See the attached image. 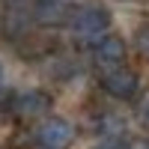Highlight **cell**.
<instances>
[{
  "label": "cell",
  "mask_w": 149,
  "mask_h": 149,
  "mask_svg": "<svg viewBox=\"0 0 149 149\" xmlns=\"http://www.w3.org/2000/svg\"><path fill=\"white\" fill-rule=\"evenodd\" d=\"M72 0H33V21L42 27H60L72 15Z\"/></svg>",
  "instance_id": "8992f818"
},
{
  "label": "cell",
  "mask_w": 149,
  "mask_h": 149,
  "mask_svg": "<svg viewBox=\"0 0 149 149\" xmlns=\"http://www.w3.org/2000/svg\"><path fill=\"white\" fill-rule=\"evenodd\" d=\"M137 119L146 125V131H149V93L143 95V98H137Z\"/></svg>",
  "instance_id": "8fae6325"
},
{
  "label": "cell",
  "mask_w": 149,
  "mask_h": 149,
  "mask_svg": "<svg viewBox=\"0 0 149 149\" xmlns=\"http://www.w3.org/2000/svg\"><path fill=\"white\" fill-rule=\"evenodd\" d=\"M54 107V95L48 90H39V86H30V90H21L9 98V113L15 119L33 122V119H48Z\"/></svg>",
  "instance_id": "7a4b0ae2"
},
{
  "label": "cell",
  "mask_w": 149,
  "mask_h": 149,
  "mask_svg": "<svg viewBox=\"0 0 149 149\" xmlns=\"http://www.w3.org/2000/svg\"><path fill=\"white\" fill-rule=\"evenodd\" d=\"M128 149H149V140H134L128 143Z\"/></svg>",
  "instance_id": "7c38bea8"
},
{
  "label": "cell",
  "mask_w": 149,
  "mask_h": 149,
  "mask_svg": "<svg viewBox=\"0 0 149 149\" xmlns=\"http://www.w3.org/2000/svg\"><path fill=\"white\" fill-rule=\"evenodd\" d=\"M39 149H69L74 143V125L63 116H48L36 125Z\"/></svg>",
  "instance_id": "277c9868"
},
{
  "label": "cell",
  "mask_w": 149,
  "mask_h": 149,
  "mask_svg": "<svg viewBox=\"0 0 149 149\" xmlns=\"http://www.w3.org/2000/svg\"><path fill=\"white\" fill-rule=\"evenodd\" d=\"M45 74L51 81H69V78L78 74V60H74L72 54H48Z\"/></svg>",
  "instance_id": "52a82bcc"
},
{
  "label": "cell",
  "mask_w": 149,
  "mask_h": 149,
  "mask_svg": "<svg viewBox=\"0 0 149 149\" xmlns=\"http://www.w3.org/2000/svg\"><path fill=\"white\" fill-rule=\"evenodd\" d=\"M93 149H128V140L125 137H102Z\"/></svg>",
  "instance_id": "30bf717a"
},
{
  "label": "cell",
  "mask_w": 149,
  "mask_h": 149,
  "mask_svg": "<svg viewBox=\"0 0 149 149\" xmlns=\"http://www.w3.org/2000/svg\"><path fill=\"white\" fill-rule=\"evenodd\" d=\"M93 63L98 72H107V69H116V66H125V57H128V42L116 33H107L102 36L95 45H93Z\"/></svg>",
  "instance_id": "5b68a950"
},
{
  "label": "cell",
  "mask_w": 149,
  "mask_h": 149,
  "mask_svg": "<svg viewBox=\"0 0 149 149\" xmlns=\"http://www.w3.org/2000/svg\"><path fill=\"white\" fill-rule=\"evenodd\" d=\"M125 116L113 113V110H104L102 119H98V134L102 137H125Z\"/></svg>",
  "instance_id": "ba28073f"
},
{
  "label": "cell",
  "mask_w": 149,
  "mask_h": 149,
  "mask_svg": "<svg viewBox=\"0 0 149 149\" xmlns=\"http://www.w3.org/2000/svg\"><path fill=\"white\" fill-rule=\"evenodd\" d=\"M134 48H137L143 57H149V18L134 30Z\"/></svg>",
  "instance_id": "9c48e42d"
},
{
  "label": "cell",
  "mask_w": 149,
  "mask_h": 149,
  "mask_svg": "<svg viewBox=\"0 0 149 149\" xmlns=\"http://www.w3.org/2000/svg\"><path fill=\"white\" fill-rule=\"evenodd\" d=\"M66 27L72 33V39H78L84 45H95L102 36L110 33V12L102 3H84V6H74L72 15L66 21Z\"/></svg>",
  "instance_id": "6da1fadb"
},
{
  "label": "cell",
  "mask_w": 149,
  "mask_h": 149,
  "mask_svg": "<svg viewBox=\"0 0 149 149\" xmlns=\"http://www.w3.org/2000/svg\"><path fill=\"white\" fill-rule=\"evenodd\" d=\"M3 78H6V66H3V60H0V84H3Z\"/></svg>",
  "instance_id": "4fadbf2b"
},
{
  "label": "cell",
  "mask_w": 149,
  "mask_h": 149,
  "mask_svg": "<svg viewBox=\"0 0 149 149\" xmlns=\"http://www.w3.org/2000/svg\"><path fill=\"white\" fill-rule=\"evenodd\" d=\"M98 86H102L104 95L116 98V102H134V98H140V78L128 66H116V69L102 72L98 74Z\"/></svg>",
  "instance_id": "3957f363"
}]
</instances>
